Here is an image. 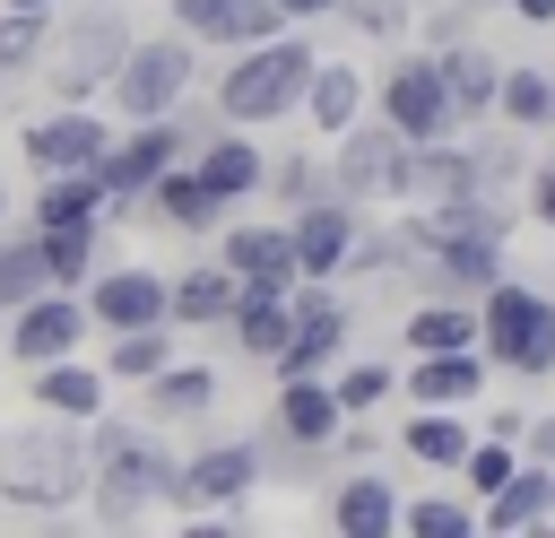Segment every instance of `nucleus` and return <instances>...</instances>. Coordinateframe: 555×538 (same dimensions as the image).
I'll list each match as a JSON object with an SVG mask.
<instances>
[{
	"label": "nucleus",
	"instance_id": "f8f14e48",
	"mask_svg": "<svg viewBox=\"0 0 555 538\" xmlns=\"http://www.w3.org/2000/svg\"><path fill=\"white\" fill-rule=\"evenodd\" d=\"M269 477V460H260V434L251 443H208V451H191L182 460V512H243V495Z\"/></svg>",
	"mask_w": 555,
	"mask_h": 538
},
{
	"label": "nucleus",
	"instance_id": "c9c22d12",
	"mask_svg": "<svg viewBox=\"0 0 555 538\" xmlns=\"http://www.w3.org/2000/svg\"><path fill=\"white\" fill-rule=\"evenodd\" d=\"M35 252H43V286H87V278H95V226L35 234Z\"/></svg>",
	"mask_w": 555,
	"mask_h": 538
},
{
	"label": "nucleus",
	"instance_id": "a18cd8bd",
	"mask_svg": "<svg viewBox=\"0 0 555 538\" xmlns=\"http://www.w3.org/2000/svg\"><path fill=\"white\" fill-rule=\"evenodd\" d=\"M503 9H512L520 26H555V0H503Z\"/></svg>",
	"mask_w": 555,
	"mask_h": 538
},
{
	"label": "nucleus",
	"instance_id": "c756f323",
	"mask_svg": "<svg viewBox=\"0 0 555 538\" xmlns=\"http://www.w3.org/2000/svg\"><path fill=\"white\" fill-rule=\"evenodd\" d=\"M139 390H147V425H191V417L217 408V373H208V364H182V356H173L156 382H139Z\"/></svg>",
	"mask_w": 555,
	"mask_h": 538
},
{
	"label": "nucleus",
	"instance_id": "bb28decb",
	"mask_svg": "<svg viewBox=\"0 0 555 538\" xmlns=\"http://www.w3.org/2000/svg\"><path fill=\"white\" fill-rule=\"evenodd\" d=\"M442 78H451L460 121H486V113H494V87H503V61H494L477 35H460V43H442Z\"/></svg>",
	"mask_w": 555,
	"mask_h": 538
},
{
	"label": "nucleus",
	"instance_id": "7ed1b4c3",
	"mask_svg": "<svg viewBox=\"0 0 555 538\" xmlns=\"http://www.w3.org/2000/svg\"><path fill=\"white\" fill-rule=\"evenodd\" d=\"M87 486H95V460H87L78 417L26 425V434L0 443V503H9V512H61V503H78Z\"/></svg>",
	"mask_w": 555,
	"mask_h": 538
},
{
	"label": "nucleus",
	"instance_id": "37998d69",
	"mask_svg": "<svg viewBox=\"0 0 555 538\" xmlns=\"http://www.w3.org/2000/svg\"><path fill=\"white\" fill-rule=\"evenodd\" d=\"M520 191H529V217H538V226H555V139H546V156L529 165V182H520Z\"/></svg>",
	"mask_w": 555,
	"mask_h": 538
},
{
	"label": "nucleus",
	"instance_id": "aec40b11",
	"mask_svg": "<svg viewBox=\"0 0 555 538\" xmlns=\"http://www.w3.org/2000/svg\"><path fill=\"white\" fill-rule=\"evenodd\" d=\"M269 425H278L286 443H338L347 408H338L330 373H295V382H278V408H269Z\"/></svg>",
	"mask_w": 555,
	"mask_h": 538
},
{
	"label": "nucleus",
	"instance_id": "9b49d317",
	"mask_svg": "<svg viewBox=\"0 0 555 538\" xmlns=\"http://www.w3.org/2000/svg\"><path fill=\"white\" fill-rule=\"evenodd\" d=\"M217 260L251 286V295H295L304 286V260H295V234H286V217L269 226V217H243V226H225L217 234Z\"/></svg>",
	"mask_w": 555,
	"mask_h": 538
},
{
	"label": "nucleus",
	"instance_id": "49530a36",
	"mask_svg": "<svg viewBox=\"0 0 555 538\" xmlns=\"http://www.w3.org/2000/svg\"><path fill=\"white\" fill-rule=\"evenodd\" d=\"M0 9H61V0H0Z\"/></svg>",
	"mask_w": 555,
	"mask_h": 538
},
{
	"label": "nucleus",
	"instance_id": "9d476101",
	"mask_svg": "<svg viewBox=\"0 0 555 538\" xmlns=\"http://www.w3.org/2000/svg\"><path fill=\"white\" fill-rule=\"evenodd\" d=\"M338 356H347V304H338L330 278H304V286H295V330H286V347L269 356V373L295 382V373H330Z\"/></svg>",
	"mask_w": 555,
	"mask_h": 538
},
{
	"label": "nucleus",
	"instance_id": "de8ad7c7",
	"mask_svg": "<svg viewBox=\"0 0 555 538\" xmlns=\"http://www.w3.org/2000/svg\"><path fill=\"white\" fill-rule=\"evenodd\" d=\"M0 208H9V191H0Z\"/></svg>",
	"mask_w": 555,
	"mask_h": 538
},
{
	"label": "nucleus",
	"instance_id": "4468645a",
	"mask_svg": "<svg viewBox=\"0 0 555 538\" xmlns=\"http://www.w3.org/2000/svg\"><path fill=\"white\" fill-rule=\"evenodd\" d=\"M286 234H295L304 278H347V252H356V234H364V208L338 200V191H321V200L286 208Z\"/></svg>",
	"mask_w": 555,
	"mask_h": 538
},
{
	"label": "nucleus",
	"instance_id": "20e7f679",
	"mask_svg": "<svg viewBox=\"0 0 555 538\" xmlns=\"http://www.w3.org/2000/svg\"><path fill=\"white\" fill-rule=\"evenodd\" d=\"M477 321H486V356L503 364V373H520V382H546L555 373V295L546 286H529V278H494L486 295H477Z\"/></svg>",
	"mask_w": 555,
	"mask_h": 538
},
{
	"label": "nucleus",
	"instance_id": "4be33fe9",
	"mask_svg": "<svg viewBox=\"0 0 555 538\" xmlns=\"http://www.w3.org/2000/svg\"><path fill=\"white\" fill-rule=\"evenodd\" d=\"M139 208H156V226H173V234H208V226L225 217V200L191 174V156H182V165H165V174L147 182V200H139Z\"/></svg>",
	"mask_w": 555,
	"mask_h": 538
},
{
	"label": "nucleus",
	"instance_id": "2f4dec72",
	"mask_svg": "<svg viewBox=\"0 0 555 538\" xmlns=\"http://www.w3.org/2000/svg\"><path fill=\"white\" fill-rule=\"evenodd\" d=\"M225 330H234V347H243V356H260V364H269V356L286 347V330H295V295H251V286H243V295H234V312H225Z\"/></svg>",
	"mask_w": 555,
	"mask_h": 538
},
{
	"label": "nucleus",
	"instance_id": "09e8293b",
	"mask_svg": "<svg viewBox=\"0 0 555 538\" xmlns=\"http://www.w3.org/2000/svg\"><path fill=\"white\" fill-rule=\"evenodd\" d=\"M486 9H494V0H486Z\"/></svg>",
	"mask_w": 555,
	"mask_h": 538
},
{
	"label": "nucleus",
	"instance_id": "5701e85b",
	"mask_svg": "<svg viewBox=\"0 0 555 538\" xmlns=\"http://www.w3.org/2000/svg\"><path fill=\"white\" fill-rule=\"evenodd\" d=\"M555 521V460H520L503 495H486V529L512 538V529H546Z\"/></svg>",
	"mask_w": 555,
	"mask_h": 538
},
{
	"label": "nucleus",
	"instance_id": "7c9ffc66",
	"mask_svg": "<svg viewBox=\"0 0 555 538\" xmlns=\"http://www.w3.org/2000/svg\"><path fill=\"white\" fill-rule=\"evenodd\" d=\"M468 443H477V425H468L460 408H416V417L399 425V451H408V460H425V469H460V460H468Z\"/></svg>",
	"mask_w": 555,
	"mask_h": 538
},
{
	"label": "nucleus",
	"instance_id": "f03ea898",
	"mask_svg": "<svg viewBox=\"0 0 555 538\" xmlns=\"http://www.w3.org/2000/svg\"><path fill=\"white\" fill-rule=\"evenodd\" d=\"M312 61H321V52H312L295 26H278V35L243 43V52H234V69L217 78V113H225V121H243V130H269V121L304 113Z\"/></svg>",
	"mask_w": 555,
	"mask_h": 538
},
{
	"label": "nucleus",
	"instance_id": "473e14b6",
	"mask_svg": "<svg viewBox=\"0 0 555 538\" xmlns=\"http://www.w3.org/2000/svg\"><path fill=\"white\" fill-rule=\"evenodd\" d=\"M399 529L408 538H477L486 503H468V495H399Z\"/></svg>",
	"mask_w": 555,
	"mask_h": 538
},
{
	"label": "nucleus",
	"instance_id": "6e6552de",
	"mask_svg": "<svg viewBox=\"0 0 555 538\" xmlns=\"http://www.w3.org/2000/svg\"><path fill=\"white\" fill-rule=\"evenodd\" d=\"M373 113H382L390 130H408L416 148H425V139H460V130H468V121H460V104H451V78H442V52H434V43H425V52H399V61L382 69Z\"/></svg>",
	"mask_w": 555,
	"mask_h": 538
},
{
	"label": "nucleus",
	"instance_id": "4c0bfd02",
	"mask_svg": "<svg viewBox=\"0 0 555 538\" xmlns=\"http://www.w3.org/2000/svg\"><path fill=\"white\" fill-rule=\"evenodd\" d=\"M330 390H338V408H347V417H373V408L399 390V373H390V364H373V356H356V364H330Z\"/></svg>",
	"mask_w": 555,
	"mask_h": 538
},
{
	"label": "nucleus",
	"instance_id": "f3484780",
	"mask_svg": "<svg viewBox=\"0 0 555 538\" xmlns=\"http://www.w3.org/2000/svg\"><path fill=\"white\" fill-rule=\"evenodd\" d=\"M486 373H494L486 347H434L399 373V390H408V408H468V399H486Z\"/></svg>",
	"mask_w": 555,
	"mask_h": 538
},
{
	"label": "nucleus",
	"instance_id": "79ce46f5",
	"mask_svg": "<svg viewBox=\"0 0 555 538\" xmlns=\"http://www.w3.org/2000/svg\"><path fill=\"white\" fill-rule=\"evenodd\" d=\"M468 9H486V0H434V9H416V17H425V43L442 52V43H460V35H477V26H468Z\"/></svg>",
	"mask_w": 555,
	"mask_h": 538
},
{
	"label": "nucleus",
	"instance_id": "ddd939ff",
	"mask_svg": "<svg viewBox=\"0 0 555 538\" xmlns=\"http://www.w3.org/2000/svg\"><path fill=\"white\" fill-rule=\"evenodd\" d=\"M26 165L35 174H87L104 148H113V130H104V113L95 104H52V113H35L26 121Z\"/></svg>",
	"mask_w": 555,
	"mask_h": 538
},
{
	"label": "nucleus",
	"instance_id": "72a5a7b5",
	"mask_svg": "<svg viewBox=\"0 0 555 538\" xmlns=\"http://www.w3.org/2000/svg\"><path fill=\"white\" fill-rule=\"evenodd\" d=\"M165 364H173V321L113 330V347H104V373H113V382H156Z\"/></svg>",
	"mask_w": 555,
	"mask_h": 538
},
{
	"label": "nucleus",
	"instance_id": "c85d7f7f",
	"mask_svg": "<svg viewBox=\"0 0 555 538\" xmlns=\"http://www.w3.org/2000/svg\"><path fill=\"white\" fill-rule=\"evenodd\" d=\"M399 338H408V356H434V347H477L486 321H477V304H460V295H425V304L399 321Z\"/></svg>",
	"mask_w": 555,
	"mask_h": 538
},
{
	"label": "nucleus",
	"instance_id": "39448f33",
	"mask_svg": "<svg viewBox=\"0 0 555 538\" xmlns=\"http://www.w3.org/2000/svg\"><path fill=\"white\" fill-rule=\"evenodd\" d=\"M121 52H130V26H121L113 9H78V17L52 9V43H43L35 69H43V87H52L61 104H87L95 87H113Z\"/></svg>",
	"mask_w": 555,
	"mask_h": 538
},
{
	"label": "nucleus",
	"instance_id": "dca6fc26",
	"mask_svg": "<svg viewBox=\"0 0 555 538\" xmlns=\"http://www.w3.org/2000/svg\"><path fill=\"white\" fill-rule=\"evenodd\" d=\"M191 174L234 208V200H260L269 191V156H260V139L243 130V121H217L199 148H191Z\"/></svg>",
	"mask_w": 555,
	"mask_h": 538
},
{
	"label": "nucleus",
	"instance_id": "6ab92c4d",
	"mask_svg": "<svg viewBox=\"0 0 555 538\" xmlns=\"http://www.w3.org/2000/svg\"><path fill=\"white\" fill-rule=\"evenodd\" d=\"M173 26H182L191 43H225V52H243V43L278 35L286 9H278V0H173Z\"/></svg>",
	"mask_w": 555,
	"mask_h": 538
},
{
	"label": "nucleus",
	"instance_id": "412c9836",
	"mask_svg": "<svg viewBox=\"0 0 555 538\" xmlns=\"http://www.w3.org/2000/svg\"><path fill=\"white\" fill-rule=\"evenodd\" d=\"M61 226H113V191H104L95 165H87V174H43V191H35V234H61Z\"/></svg>",
	"mask_w": 555,
	"mask_h": 538
},
{
	"label": "nucleus",
	"instance_id": "a19ab883",
	"mask_svg": "<svg viewBox=\"0 0 555 538\" xmlns=\"http://www.w3.org/2000/svg\"><path fill=\"white\" fill-rule=\"evenodd\" d=\"M330 191V156H278L269 165V200L278 208H304V200H321Z\"/></svg>",
	"mask_w": 555,
	"mask_h": 538
},
{
	"label": "nucleus",
	"instance_id": "cd10ccee",
	"mask_svg": "<svg viewBox=\"0 0 555 538\" xmlns=\"http://www.w3.org/2000/svg\"><path fill=\"white\" fill-rule=\"evenodd\" d=\"M364 95H373V87H364V69H356V61H312L304 113H312V130H321V139H338V130L364 113Z\"/></svg>",
	"mask_w": 555,
	"mask_h": 538
},
{
	"label": "nucleus",
	"instance_id": "c03bdc74",
	"mask_svg": "<svg viewBox=\"0 0 555 538\" xmlns=\"http://www.w3.org/2000/svg\"><path fill=\"white\" fill-rule=\"evenodd\" d=\"M286 9V26H312V17H338V0H278Z\"/></svg>",
	"mask_w": 555,
	"mask_h": 538
},
{
	"label": "nucleus",
	"instance_id": "a211bd4d",
	"mask_svg": "<svg viewBox=\"0 0 555 538\" xmlns=\"http://www.w3.org/2000/svg\"><path fill=\"white\" fill-rule=\"evenodd\" d=\"M330 529L338 538H390L399 529V486L364 460V469H338L330 477Z\"/></svg>",
	"mask_w": 555,
	"mask_h": 538
},
{
	"label": "nucleus",
	"instance_id": "ea45409f",
	"mask_svg": "<svg viewBox=\"0 0 555 538\" xmlns=\"http://www.w3.org/2000/svg\"><path fill=\"white\" fill-rule=\"evenodd\" d=\"M26 295H43V252H35V226L0 243V312H17Z\"/></svg>",
	"mask_w": 555,
	"mask_h": 538
},
{
	"label": "nucleus",
	"instance_id": "f257e3e1",
	"mask_svg": "<svg viewBox=\"0 0 555 538\" xmlns=\"http://www.w3.org/2000/svg\"><path fill=\"white\" fill-rule=\"evenodd\" d=\"M87 460H95V521H139L147 503H173L182 495V460L147 434V425H113V417H87Z\"/></svg>",
	"mask_w": 555,
	"mask_h": 538
},
{
	"label": "nucleus",
	"instance_id": "58836bf2",
	"mask_svg": "<svg viewBox=\"0 0 555 538\" xmlns=\"http://www.w3.org/2000/svg\"><path fill=\"white\" fill-rule=\"evenodd\" d=\"M338 17H347L364 43H408V35H416V0H338Z\"/></svg>",
	"mask_w": 555,
	"mask_h": 538
},
{
	"label": "nucleus",
	"instance_id": "e433bc0d",
	"mask_svg": "<svg viewBox=\"0 0 555 538\" xmlns=\"http://www.w3.org/2000/svg\"><path fill=\"white\" fill-rule=\"evenodd\" d=\"M520 460H529V451H520L512 434H477V443H468V460H460V477H468V495L486 503V495H503V486H512V469H520Z\"/></svg>",
	"mask_w": 555,
	"mask_h": 538
},
{
	"label": "nucleus",
	"instance_id": "393cba45",
	"mask_svg": "<svg viewBox=\"0 0 555 538\" xmlns=\"http://www.w3.org/2000/svg\"><path fill=\"white\" fill-rule=\"evenodd\" d=\"M104 364H87V356H61V364H35V408L43 417H104Z\"/></svg>",
	"mask_w": 555,
	"mask_h": 538
},
{
	"label": "nucleus",
	"instance_id": "2eb2a0df",
	"mask_svg": "<svg viewBox=\"0 0 555 538\" xmlns=\"http://www.w3.org/2000/svg\"><path fill=\"white\" fill-rule=\"evenodd\" d=\"M87 312H95L104 338H113V330L173 321V278H156V269H95V278H87Z\"/></svg>",
	"mask_w": 555,
	"mask_h": 538
},
{
	"label": "nucleus",
	"instance_id": "f704fd0d",
	"mask_svg": "<svg viewBox=\"0 0 555 538\" xmlns=\"http://www.w3.org/2000/svg\"><path fill=\"white\" fill-rule=\"evenodd\" d=\"M43 43H52V9H0V87L26 78L43 61Z\"/></svg>",
	"mask_w": 555,
	"mask_h": 538
},
{
	"label": "nucleus",
	"instance_id": "423d86ee",
	"mask_svg": "<svg viewBox=\"0 0 555 538\" xmlns=\"http://www.w3.org/2000/svg\"><path fill=\"white\" fill-rule=\"evenodd\" d=\"M199 87V43L173 26V35H130V52H121V69H113V113L121 121H156V113H173L182 95Z\"/></svg>",
	"mask_w": 555,
	"mask_h": 538
},
{
	"label": "nucleus",
	"instance_id": "b1692460",
	"mask_svg": "<svg viewBox=\"0 0 555 538\" xmlns=\"http://www.w3.org/2000/svg\"><path fill=\"white\" fill-rule=\"evenodd\" d=\"M234 295H243V278H234L225 260H191V269L173 278V330H225Z\"/></svg>",
	"mask_w": 555,
	"mask_h": 538
},
{
	"label": "nucleus",
	"instance_id": "1a4fd4ad",
	"mask_svg": "<svg viewBox=\"0 0 555 538\" xmlns=\"http://www.w3.org/2000/svg\"><path fill=\"white\" fill-rule=\"evenodd\" d=\"M87 330H95L87 295H69V286H43V295H26V304L9 312V356L35 373V364H61V356H78V347H87Z\"/></svg>",
	"mask_w": 555,
	"mask_h": 538
},
{
	"label": "nucleus",
	"instance_id": "0eeeda50",
	"mask_svg": "<svg viewBox=\"0 0 555 538\" xmlns=\"http://www.w3.org/2000/svg\"><path fill=\"white\" fill-rule=\"evenodd\" d=\"M408 165H416V139L390 130L382 113H356L338 139H330V191L373 208V200H408Z\"/></svg>",
	"mask_w": 555,
	"mask_h": 538
},
{
	"label": "nucleus",
	"instance_id": "a878e982",
	"mask_svg": "<svg viewBox=\"0 0 555 538\" xmlns=\"http://www.w3.org/2000/svg\"><path fill=\"white\" fill-rule=\"evenodd\" d=\"M494 121L512 130H555V69L546 61H503V87H494Z\"/></svg>",
	"mask_w": 555,
	"mask_h": 538
}]
</instances>
